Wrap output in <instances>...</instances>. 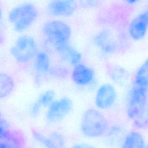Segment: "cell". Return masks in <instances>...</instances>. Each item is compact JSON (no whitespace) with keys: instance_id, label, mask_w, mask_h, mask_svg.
I'll list each match as a JSON object with an SVG mask.
<instances>
[{"instance_id":"obj_1","label":"cell","mask_w":148,"mask_h":148,"mask_svg":"<svg viewBox=\"0 0 148 148\" xmlns=\"http://www.w3.org/2000/svg\"><path fill=\"white\" fill-rule=\"evenodd\" d=\"M108 128V121L99 110L90 108L83 113L80 121V130L86 137L99 138L107 132Z\"/></svg>"},{"instance_id":"obj_2","label":"cell","mask_w":148,"mask_h":148,"mask_svg":"<svg viewBox=\"0 0 148 148\" xmlns=\"http://www.w3.org/2000/svg\"><path fill=\"white\" fill-rule=\"evenodd\" d=\"M38 11L31 3H25L12 9L9 13L8 18L13 29L17 32L27 29L36 21Z\"/></svg>"},{"instance_id":"obj_3","label":"cell","mask_w":148,"mask_h":148,"mask_svg":"<svg viewBox=\"0 0 148 148\" xmlns=\"http://www.w3.org/2000/svg\"><path fill=\"white\" fill-rule=\"evenodd\" d=\"M42 32L45 37L55 47L68 43L72 34L70 26L66 23L58 20L45 23L42 27Z\"/></svg>"},{"instance_id":"obj_4","label":"cell","mask_w":148,"mask_h":148,"mask_svg":"<svg viewBox=\"0 0 148 148\" xmlns=\"http://www.w3.org/2000/svg\"><path fill=\"white\" fill-rule=\"evenodd\" d=\"M38 45L33 37L24 35L17 39L10 48V53L15 60L25 64L34 58L38 53Z\"/></svg>"},{"instance_id":"obj_5","label":"cell","mask_w":148,"mask_h":148,"mask_svg":"<svg viewBox=\"0 0 148 148\" xmlns=\"http://www.w3.org/2000/svg\"><path fill=\"white\" fill-rule=\"evenodd\" d=\"M148 87L134 86L128 98L127 115L132 120L147 103Z\"/></svg>"},{"instance_id":"obj_6","label":"cell","mask_w":148,"mask_h":148,"mask_svg":"<svg viewBox=\"0 0 148 148\" xmlns=\"http://www.w3.org/2000/svg\"><path fill=\"white\" fill-rule=\"evenodd\" d=\"M72 107V101L68 97H63L54 100L48 106L46 118L50 123L59 122L71 112Z\"/></svg>"},{"instance_id":"obj_7","label":"cell","mask_w":148,"mask_h":148,"mask_svg":"<svg viewBox=\"0 0 148 148\" xmlns=\"http://www.w3.org/2000/svg\"><path fill=\"white\" fill-rule=\"evenodd\" d=\"M117 96V91L114 86L109 83H104L97 90L94 103L98 109H108L115 103Z\"/></svg>"},{"instance_id":"obj_8","label":"cell","mask_w":148,"mask_h":148,"mask_svg":"<svg viewBox=\"0 0 148 148\" xmlns=\"http://www.w3.org/2000/svg\"><path fill=\"white\" fill-rule=\"evenodd\" d=\"M92 42L96 47L106 56L114 54L117 50V43L111 32L103 29L97 32L92 38Z\"/></svg>"},{"instance_id":"obj_9","label":"cell","mask_w":148,"mask_h":148,"mask_svg":"<svg viewBox=\"0 0 148 148\" xmlns=\"http://www.w3.org/2000/svg\"><path fill=\"white\" fill-rule=\"evenodd\" d=\"M77 4L73 0L53 1L50 2L46 6L48 14L53 17H68L71 16L76 11Z\"/></svg>"},{"instance_id":"obj_10","label":"cell","mask_w":148,"mask_h":148,"mask_svg":"<svg viewBox=\"0 0 148 148\" xmlns=\"http://www.w3.org/2000/svg\"><path fill=\"white\" fill-rule=\"evenodd\" d=\"M148 30V10H145L136 16L130 22L128 32L134 40H139L146 35Z\"/></svg>"},{"instance_id":"obj_11","label":"cell","mask_w":148,"mask_h":148,"mask_svg":"<svg viewBox=\"0 0 148 148\" xmlns=\"http://www.w3.org/2000/svg\"><path fill=\"white\" fill-rule=\"evenodd\" d=\"M35 140L45 148H67L64 136L60 132H53L48 136L38 131H32Z\"/></svg>"},{"instance_id":"obj_12","label":"cell","mask_w":148,"mask_h":148,"mask_svg":"<svg viewBox=\"0 0 148 148\" xmlns=\"http://www.w3.org/2000/svg\"><path fill=\"white\" fill-rule=\"evenodd\" d=\"M71 76L75 84L85 86L93 82L95 78V72L91 68L80 63L73 66Z\"/></svg>"},{"instance_id":"obj_13","label":"cell","mask_w":148,"mask_h":148,"mask_svg":"<svg viewBox=\"0 0 148 148\" xmlns=\"http://www.w3.org/2000/svg\"><path fill=\"white\" fill-rule=\"evenodd\" d=\"M55 49L60 58L66 63L73 66L80 63L81 54L68 43L56 46Z\"/></svg>"},{"instance_id":"obj_14","label":"cell","mask_w":148,"mask_h":148,"mask_svg":"<svg viewBox=\"0 0 148 148\" xmlns=\"http://www.w3.org/2000/svg\"><path fill=\"white\" fill-rule=\"evenodd\" d=\"M50 61L49 56L44 51L38 52L34 58L33 69L38 76H43L50 70Z\"/></svg>"},{"instance_id":"obj_15","label":"cell","mask_w":148,"mask_h":148,"mask_svg":"<svg viewBox=\"0 0 148 148\" xmlns=\"http://www.w3.org/2000/svg\"><path fill=\"white\" fill-rule=\"evenodd\" d=\"M54 97L55 92L51 90L43 92L31 106V115L34 117L36 116L42 107H48L54 101Z\"/></svg>"},{"instance_id":"obj_16","label":"cell","mask_w":148,"mask_h":148,"mask_svg":"<svg viewBox=\"0 0 148 148\" xmlns=\"http://www.w3.org/2000/svg\"><path fill=\"white\" fill-rule=\"evenodd\" d=\"M145 139L141 134L132 131L125 136L121 148H145Z\"/></svg>"},{"instance_id":"obj_17","label":"cell","mask_w":148,"mask_h":148,"mask_svg":"<svg viewBox=\"0 0 148 148\" xmlns=\"http://www.w3.org/2000/svg\"><path fill=\"white\" fill-rule=\"evenodd\" d=\"M111 80L117 84H124L129 79V73L123 68L118 65H110L108 68Z\"/></svg>"},{"instance_id":"obj_18","label":"cell","mask_w":148,"mask_h":148,"mask_svg":"<svg viewBox=\"0 0 148 148\" xmlns=\"http://www.w3.org/2000/svg\"><path fill=\"white\" fill-rule=\"evenodd\" d=\"M134 86L140 87H148V58L138 69L134 80Z\"/></svg>"},{"instance_id":"obj_19","label":"cell","mask_w":148,"mask_h":148,"mask_svg":"<svg viewBox=\"0 0 148 148\" xmlns=\"http://www.w3.org/2000/svg\"><path fill=\"white\" fill-rule=\"evenodd\" d=\"M14 87V82L12 76L4 72H0V99L9 95Z\"/></svg>"},{"instance_id":"obj_20","label":"cell","mask_w":148,"mask_h":148,"mask_svg":"<svg viewBox=\"0 0 148 148\" xmlns=\"http://www.w3.org/2000/svg\"><path fill=\"white\" fill-rule=\"evenodd\" d=\"M23 141L21 138L13 132L5 140L0 141V148H23Z\"/></svg>"},{"instance_id":"obj_21","label":"cell","mask_w":148,"mask_h":148,"mask_svg":"<svg viewBox=\"0 0 148 148\" xmlns=\"http://www.w3.org/2000/svg\"><path fill=\"white\" fill-rule=\"evenodd\" d=\"M134 125L137 128H143L148 125V103L132 120Z\"/></svg>"},{"instance_id":"obj_22","label":"cell","mask_w":148,"mask_h":148,"mask_svg":"<svg viewBox=\"0 0 148 148\" xmlns=\"http://www.w3.org/2000/svg\"><path fill=\"white\" fill-rule=\"evenodd\" d=\"M11 131L8 129L7 123L3 119H0V141L6 139L10 135Z\"/></svg>"},{"instance_id":"obj_23","label":"cell","mask_w":148,"mask_h":148,"mask_svg":"<svg viewBox=\"0 0 148 148\" xmlns=\"http://www.w3.org/2000/svg\"><path fill=\"white\" fill-rule=\"evenodd\" d=\"M71 148H97L95 146L87 143H76L72 146Z\"/></svg>"},{"instance_id":"obj_24","label":"cell","mask_w":148,"mask_h":148,"mask_svg":"<svg viewBox=\"0 0 148 148\" xmlns=\"http://www.w3.org/2000/svg\"><path fill=\"white\" fill-rule=\"evenodd\" d=\"M2 16V9H1V8L0 6V21L1 20Z\"/></svg>"},{"instance_id":"obj_25","label":"cell","mask_w":148,"mask_h":148,"mask_svg":"<svg viewBox=\"0 0 148 148\" xmlns=\"http://www.w3.org/2000/svg\"><path fill=\"white\" fill-rule=\"evenodd\" d=\"M2 37L1 35V32H0V43H1V42H2Z\"/></svg>"},{"instance_id":"obj_26","label":"cell","mask_w":148,"mask_h":148,"mask_svg":"<svg viewBox=\"0 0 148 148\" xmlns=\"http://www.w3.org/2000/svg\"><path fill=\"white\" fill-rule=\"evenodd\" d=\"M145 148H148V145H147V146H146Z\"/></svg>"},{"instance_id":"obj_27","label":"cell","mask_w":148,"mask_h":148,"mask_svg":"<svg viewBox=\"0 0 148 148\" xmlns=\"http://www.w3.org/2000/svg\"><path fill=\"white\" fill-rule=\"evenodd\" d=\"M1 119V113H0V119Z\"/></svg>"}]
</instances>
